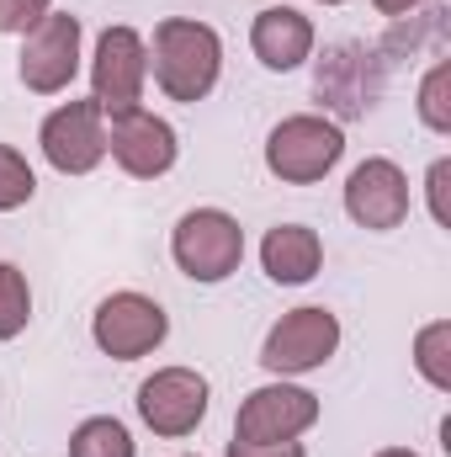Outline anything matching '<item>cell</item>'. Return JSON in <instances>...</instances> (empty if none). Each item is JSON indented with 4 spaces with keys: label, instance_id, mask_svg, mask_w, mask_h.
Masks as SVG:
<instances>
[{
    "label": "cell",
    "instance_id": "cell-21",
    "mask_svg": "<svg viewBox=\"0 0 451 457\" xmlns=\"http://www.w3.org/2000/svg\"><path fill=\"white\" fill-rule=\"evenodd\" d=\"M48 11H53V0H0V32L27 37V32H32Z\"/></svg>",
    "mask_w": 451,
    "mask_h": 457
},
{
    "label": "cell",
    "instance_id": "cell-8",
    "mask_svg": "<svg viewBox=\"0 0 451 457\" xmlns=\"http://www.w3.org/2000/svg\"><path fill=\"white\" fill-rule=\"evenodd\" d=\"M138 420L154 436H192L208 420V378L192 367H160L138 383Z\"/></svg>",
    "mask_w": 451,
    "mask_h": 457
},
{
    "label": "cell",
    "instance_id": "cell-16",
    "mask_svg": "<svg viewBox=\"0 0 451 457\" xmlns=\"http://www.w3.org/2000/svg\"><path fill=\"white\" fill-rule=\"evenodd\" d=\"M414 367L436 394H451V320H430L414 336Z\"/></svg>",
    "mask_w": 451,
    "mask_h": 457
},
{
    "label": "cell",
    "instance_id": "cell-5",
    "mask_svg": "<svg viewBox=\"0 0 451 457\" xmlns=\"http://www.w3.org/2000/svg\"><path fill=\"white\" fill-rule=\"evenodd\" d=\"M16 75L32 96H59L70 91V80L80 75V16L70 11H48L27 37H21V59Z\"/></svg>",
    "mask_w": 451,
    "mask_h": 457
},
{
    "label": "cell",
    "instance_id": "cell-23",
    "mask_svg": "<svg viewBox=\"0 0 451 457\" xmlns=\"http://www.w3.org/2000/svg\"><path fill=\"white\" fill-rule=\"evenodd\" d=\"M228 457H308L303 442H228Z\"/></svg>",
    "mask_w": 451,
    "mask_h": 457
},
{
    "label": "cell",
    "instance_id": "cell-20",
    "mask_svg": "<svg viewBox=\"0 0 451 457\" xmlns=\"http://www.w3.org/2000/svg\"><path fill=\"white\" fill-rule=\"evenodd\" d=\"M32 192H37V176H32V165L11 149V144H0V213H16V208H27L32 203Z\"/></svg>",
    "mask_w": 451,
    "mask_h": 457
},
{
    "label": "cell",
    "instance_id": "cell-7",
    "mask_svg": "<svg viewBox=\"0 0 451 457\" xmlns=\"http://www.w3.org/2000/svg\"><path fill=\"white\" fill-rule=\"evenodd\" d=\"M37 144L59 176H91L107 160V117L96 102H64L43 117Z\"/></svg>",
    "mask_w": 451,
    "mask_h": 457
},
{
    "label": "cell",
    "instance_id": "cell-6",
    "mask_svg": "<svg viewBox=\"0 0 451 457\" xmlns=\"http://www.w3.org/2000/svg\"><path fill=\"white\" fill-rule=\"evenodd\" d=\"M335 351H340V320L330 309L308 303V309H292L271 325V336L260 345V367L271 378H298V372L324 367Z\"/></svg>",
    "mask_w": 451,
    "mask_h": 457
},
{
    "label": "cell",
    "instance_id": "cell-12",
    "mask_svg": "<svg viewBox=\"0 0 451 457\" xmlns=\"http://www.w3.org/2000/svg\"><path fill=\"white\" fill-rule=\"evenodd\" d=\"M107 154H112L133 181H154V176H165V170L176 165L181 144H176V128H170L165 117L133 107V112L112 117V128H107Z\"/></svg>",
    "mask_w": 451,
    "mask_h": 457
},
{
    "label": "cell",
    "instance_id": "cell-10",
    "mask_svg": "<svg viewBox=\"0 0 451 457\" xmlns=\"http://www.w3.org/2000/svg\"><path fill=\"white\" fill-rule=\"evenodd\" d=\"M91 336H96V345H102L112 361H138V356H149L154 345L170 336V320H165V309H160L154 298H144V293H112V298L96 309Z\"/></svg>",
    "mask_w": 451,
    "mask_h": 457
},
{
    "label": "cell",
    "instance_id": "cell-11",
    "mask_svg": "<svg viewBox=\"0 0 451 457\" xmlns=\"http://www.w3.org/2000/svg\"><path fill=\"white\" fill-rule=\"evenodd\" d=\"M345 213L361 228H372V234L398 228L409 219V176H404L393 160H382V154L361 160V165L345 176Z\"/></svg>",
    "mask_w": 451,
    "mask_h": 457
},
{
    "label": "cell",
    "instance_id": "cell-9",
    "mask_svg": "<svg viewBox=\"0 0 451 457\" xmlns=\"http://www.w3.org/2000/svg\"><path fill=\"white\" fill-rule=\"evenodd\" d=\"M314 426H319V399L298 383H266V388L244 394V404L234 415L239 442H298Z\"/></svg>",
    "mask_w": 451,
    "mask_h": 457
},
{
    "label": "cell",
    "instance_id": "cell-3",
    "mask_svg": "<svg viewBox=\"0 0 451 457\" xmlns=\"http://www.w3.org/2000/svg\"><path fill=\"white\" fill-rule=\"evenodd\" d=\"M170 255H176V266L192 277V282H224L239 271V261H244V228L234 213L224 208H192L176 234H170Z\"/></svg>",
    "mask_w": 451,
    "mask_h": 457
},
{
    "label": "cell",
    "instance_id": "cell-17",
    "mask_svg": "<svg viewBox=\"0 0 451 457\" xmlns=\"http://www.w3.org/2000/svg\"><path fill=\"white\" fill-rule=\"evenodd\" d=\"M70 457H133V436H127V426L112 420V415H91V420L75 426Z\"/></svg>",
    "mask_w": 451,
    "mask_h": 457
},
{
    "label": "cell",
    "instance_id": "cell-4",
    "mask_svg": "<svg viewBox=\"0 0 451 457\" xmlns=\"http://www.w3.org/2000/svg\"><path fill=\"white\" fill-rule=\"evenodd\" d=\"M144 80H149V43L133 27H107L91 54V102L102 107V117L133 112L144 102Z\"/></svg>",
    "mask_w": 451,
    "mask_h": 457
},
{
    "label": "cell",
    "instance_id": "cell-25",
    "mask_svg": "<svg viewBox=\"0 0 451 457\" xmlns=\"http://www.w3.org/2000/svg\"><path fill=\"white\" fill-rule=\"evenodd\" d=\"M377 457H420V453H409V447H382Z\"/></svg>",
    "mask_w": 451,
    "mask_h": 457
},
{
    "label": "cell",
    "instance_id": "cell-1",
    "mask_svg": "<svg viewBox=\"0 0 451 457\" xmlns=\"http://www.w3.org/2000/svg\"><path fill=\"white\" fill-rule=\"evenodd\" d=\"M149 70L160 80V91L170 102H208L218 75H224V37L208 27V21H192V16H165L154 27V54H149Z\"/></svg>",
    "mask_w": 451,
    "mask_h": 457
},
{
    "label": "cell",
    "instance_id": "cell-26",
    "mask_svg": "<svg viewBox=\"0 0 451 457\" xmlns=\"http://www.w3.org/2000/svg\"><path fill=\"white\" fill-rule=\"evenodd\" d=\"M319 5H345V0H319Z\"/></svg>",
    "mask_w": 451,
    "mask_h": 457
},
{
    "label": "cell",
    "instance_id": "cell-2",
    "mask_svg": "<svg viewBox=\"0 0 451 457\" xmlns=\"http://www.w3.org/2000/svg\"><path fill=\"white\" fill-rule=\"evenodd\" d=\"M345 154V133L340 122L319 112H298V117H282L266 138V170L287 187H314L324 181L330 170L340 165Z\"/></svg>",
    "mask_w": 451,
    "mask_h": 457
},
{
    "label": "cell",
    "instance_id": "cell-24",
    "mask_svg": "<svg viewBox=\"0 0 451 457\" xmlns=\"http://www.w3.org/2000/svg\"><path fill=\"white\" fill-rule=\"evenodd\" d=\"M382 16H409V11H420V5H430V0H372Z\"/></svg>",
    "mask_w": 451,
    "mask_h": 457
},
{
    "label": "cell",
    "instance_id": "cell-13",
    "mask_svg": "<svg viewBox=\"0 0 451 457\" xmlns=\"http://www.w3.org/2000/svg\"><path fill=\"white\" fill-rule=\"evenodd\" d=\"M250 48H255V59L266 70L287 75V70L314 59V21L303 11H292V5H266L255 16V27H250Z\"/></svg>",
    "mask_w": 451,
    "mask_h": 457
},
{
    "label": "cell",
    "instance_id": "cell-15",
    "mask_svg": "<svg viewBox=\"0 0 451 457\" xmlns=\"http://www.w3.org/2000/svg\"><path fill=\"white\" fill-rule=\"evenodd\" d=\"M260 266H266L271 282L303 287V282H314L319 266H324V239L308 224H276L260 239Z\"/></svg>",
    "mask_w": 451,
    "mask_h": 457
},
{
    "label": "cell",
    "instance_id": "cell-18",
    "mask_svg": "<svg viewBox=\"0 0 451 457\" xmlns=\"http://www.w3.org/2000/svg\"><path fill=\"white\" fill-rule=\"evenodd\" d=\"M32 320V287H27V271L0 261V341H16Z\"/></svg>",
    "mask_w": 451,
    "mask_h": 457
},
{
    "label": "cell",
    "instance_id": "cell-22",
    "mask_svg": "<svg viewBox=\"0 0 451 457\" xmlns=\"http://www.w3.org/2000/svg\"><path fill=\"white\" fill-rule=\"evenodd\" d=\"M447 181H451V160H436L430 176H425V192H430V219L447 228L451 224V208H447Z\"/></svg>",
    "mask_w": 451,
    "mask_h": 457
},
{
    "label": "cell",
    "instance_id": "cell-14",
    "mask_svg": "<svg viewBox=\"0 0 451 457\" xmlns=\"http://www.w3.org/2000/svg\"><path fill=\"white\" fill-rule=\"evenodd\" d=\"M366 48L361 43H345V48H330L324 59H319V75H314V86H319V102H330L335 112L345 117H366L372 112V96H377V75H366Z\"/></svg>",
    "mask_w": 451,
    "mask_h": 457
},
{
    "label": "cell",
    "instance_id": "cell-19",
    "mask_svg": "<svg viewBox=\"0 0 451 457\" xmlns=\"http://www.w3.org/2000/svg\"><path fill=\"white\" fill-rule=\"evenodd\" d=\"M420 122L430 133H451V59H436L420 80Z\"/></svg>",
    "mask_w": 451,
    "mask_h": 457
}]
</instances>
